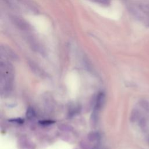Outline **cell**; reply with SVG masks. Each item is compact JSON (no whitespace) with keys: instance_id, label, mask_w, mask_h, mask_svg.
Returning <instances> with one entry per match:
<instances>
[{"instance_id":"cell-1","label":"cell","mask_w":149,"mask_h":149,"mask_svg":"<svg viewBox=\"0 0 149 149\" xmlns=\"http://www.w3.org/2000/svg\"><path fill=\"white\" fill-rule=\"evenodd\" d=\"M10 6L20 10L35 12L37 11L36 5L30 0H4Z\"/></svg>"},{"instance_id":"cell-7","label":"cell","mask_w":149,"mask_h":149,"mask_svg":"<svg viewBox=\"0 0 149 149\" xmlns=\"http://www.w3.org/2000/svg\"><path fill=\"white\" fill-rule=\"evenodd\" d=\"M93 1L103 5H108L110 3V0H93Z\"/></svg>"},{"instance_id":"cell-8","label":"cell","mask_w":149,"mask_h":149,"mask_svg":"<svg viewBox=\"0 0 149 149\" xmlns=\"http://www.w3.org/2000/svg\"><path fill=\"white\" fill-rule=\"evenodd\" d=\"M96 149H97V148H96Z\"/></svg>"},{"instance_id":"cell-6","label":"cell","mask_w":149,"mask_h":149,"mask_svg":"<svg viewBox=\"0 0 149 149\" xmlns=\"http://www.w3.org/2000/svg\"><path fill=\"white\" fill-rule=\"evenodd\" d=\"M139 121V125L142 129H144L146 127V121L144 118H140Z\"/></svg>"},{"instance_id":"cell-5","label":"cell","mask_w":149,"mask_h":149,"mask_svg":"<svg viewBox=\"0 0 149 149\" xmlns=\"http://www.w3.org/2000/svg\"><path fill=\"white\" fill-rule=\"evenodd\" d=\"M139 104L142 108L144 110L148 111H149V103L146 100H141L139 102Z\"/></svg>"},{"instance_id":"cell-3","label":"cell","mask_w":149,"mask_h":149,"mask_svg":"<svg viewBox=\"0 0 149 149\" xmlns=\"http://www.w3.org/2000/svg\"><path fill=\"white\" fill-rule=\"evenodd\" d=\"M1 55H4L5 57L8 58L15 59L16 58V55H15V53L10 48L6 46L1 47Z\"/></svg>"},{"instance_id":"cell-4","label":"cell","mask_w":149,"mask_h":149,"mask_svg":"<svg viewBox=\"0 0 149 149\" xmlns=\"http://www.w3.org/2000/svg\"><path fill=\"white\" fill-rule=\"evenodd\" d=\"M140 118V115L139 111L136 109H134L132 111V113H131V121L133 122H135L136 121H139Z\"/></svg>"},{"instance_id":"cell-2","label":"cell","mask_w":149,"mask_h":149,"mask_svg":"<svg viewBox=\"0 0 149 149\" xmlns=\"http://www.w3.org/2000/svg\"><path fill=\"white\" fill-rule=\"evenodd\" d=\"M12 20L18 28L23 30L28 31L31 29L30 24L22 18H20L18 16H13L12 18Z\"/></svg>"}]
</instances>
